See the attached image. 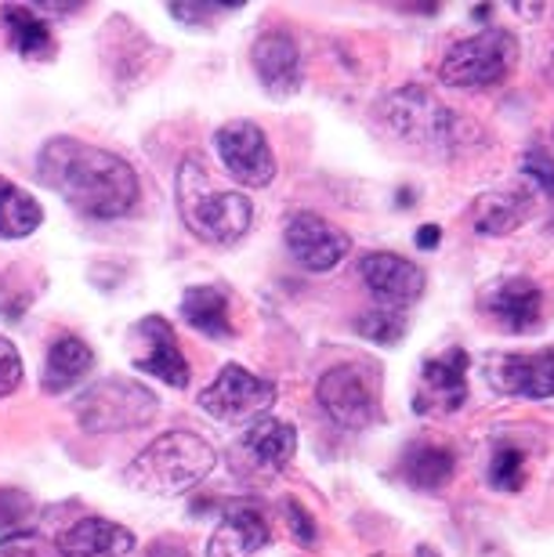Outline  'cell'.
I'll return each mask as SVG.
<instances>
[{
    "label": "cell",
    "mask_w": 554,
    "mask_h": 557,
    "mask_svg": "<svg viewBox=\"0 0 554 557\" xmlns=\"http://www.w3.org/2000/svg\"><path fill=\"white\" fill-rule=\"evenodd\" d=\"M297 449V431L291 423L264 417L250 423V431L232 445V471L239 478H275L286 463L294 460Z\"/></svg>",
    "instance_id": "30bf717a"
},
{
    "label": "cell",
    "mask_w": 554,
    "mask_h": 557,
    "mask_svg": "<svg viewBox=\"0 0 554 557\" xmlns=\"http://www.w3.org/2000/svg\"><path fill=\"white\" fill-rule=\"evenodd\" d=\"M182 315L196 333L204 337L225 341L232 337V322H229V300L214 286H188L182 297Z\"/></svg>",
    "instance_id": "603a6c76"
},
{
    "label": "cell",
    "mask_w": 554,
    "mask_h": 557,
    "mask_svg": "<svg viewBox=\"0 0 554 557\" xmlns=\"http://www.w3.org/2000/svg\"><path fill=\"white\" fill-rule=\"evenodd\" d=\"M95 366V351L87 348L81 337H59L51 344L48 351V362H44V381L40 387L48 395H62L70 392L84 381L87 373H91Z\"/></svg>",
    "instance_id": "44dd1931"
},
{
    "label": "cell",
    "mask_w": 554,
    "mask_h": 557,
    "mask_svg": "<svg viewBox=\"0 0 554 557\" xmlns=\"http://www.w3.org/2000/svg\"><path fill=\"white\" fill-rule=\"evenodd\" d=\"M356 333L373 344H398L406 337V311L403 308H387L373 305L370 311H362L356 319Z\"/></svg>",
    "instance_id": "484cf974"
},
{
    "label": "cell",
    "mask_w": 554,
    "mask_h": 557,
    "mask_svg": "<svg viewBox=\"0 0 554 557\" xmlns=\"http://www.w3.org/2000/svg\"><path fill=\"white\" fill-rule=\"evenodd\" d=\"M283 239H286V250L294 253V261L308 272L337 269L352 247L348 236L334 225V221L319 218L312 210H301V214H294L286 221Z\"/></svg>",
    "instance_id": "5bb4252c"
},
{
    "label": "cell",
    "mask_w": 554,
    "mask_h": 557,
    "mask_svg": "<svg viewBox=\"0 0 554 557\" xmlns=\"http://www.w3.org/2000/svg\"><path fill=\"white\" fill-rule=\"evenodd\" d=\"M22 384V359L19 348L8 337H0V398H8Z\"/></svg>",
    "instance_id": "4dcf8cb0"
},
{
    "label": "cell",
    "mask_w": 554,
    "mask_h": 557,
    "mask_svg": "<svg viewBox=\"0 0 554 557\" xmlns=\"http://www.w3.org/2000/svg\"><path fill=\"white\" fill-rule=\"evenodd\" d=\"M149 557H188V550L174 547V543H157V547L149 550Z\"/></svg>",
    "instance_id": "e575fe53"
},
{
    "label": "cell",
    "mask_w": 554,
    "mask_h": 557,
    "mask_svg": "<svg viewBox=\"0 0 554 557\" xmlns=\"http://www.w3.org/2000/svg\"><path fill=\"white\" fill-rule=\"evenodd\" d=\"M381 113L395 135L417 145H450V138L457 135V116L439 106L424 87H403L387 95Z\"/></svg>",
    "instance_id": "ba28073f"
},
{
    "label": "cell",
    "mask_w": 554,
    "mask_h": 557,
    "mask_svg": "<svg viewBox=\"0 0 554 557\" xmlns=\"http://www.w3.org/2000/svg\"><path fill=\"white\" fill-rule=\"evenodd\" d=\"M468 351L464 348H450L439 359H428L420 366V384L414 395V409L417 413H431V417H450L468 403Z\"/></svg>",
    "instance_id": "8fae6325"
},
{
    "label": "cell",
    "mask_w": 554,
    "mask_h": 557,
    "mask_svg": "<svg viewBox=\"0 0 554 557\" xmlns=\"http://www.w3.org/2000/svg\"><path fill=\"white\" fill-rule=\"evenodd\" d=\"M439 225H424V228H417V247L420 250H435V243H439Z\"/></svg>",
    "instance_id": "836d02e7"
},
{
    "label": "cell",
    "mask_w": 554,
    "mask_h": 557,
    "mask_svg": "<svg viewBox=\"0 0 554 557\" xmlns=\"http://www.w3.org/2000/svg\"><path fill=\"white\" fill-rule=\"evenodd\" d=\"M221 166L247 188H264L275 177V156L264 131L250 120H232L214 135Z\"/></svg>",
    "instance_id": "9c48e42d"
},
{
    "label": "cell",
    "mask_w": 554,
    "mask_h": 557,
    "mask_svg": "<svg viewBox=\"0 0 554 557\" xmlns=\"http://www.w3.org/2000/svg\"><path fill=\"white\" fill-rule=\"evenodd\" d=\"M316 398L330 413V420L348 431H367L381 420L377 373L367 366H334L330 373L319 376Z\"/></svg>",
    "instance_id": "8992f818"
},
{
    "label": "cell",
    "mask_w": 554,
    "mask_h": 557,
    "mask_svg": "<svg viewBox=\"0 0 554 557\" xmlns=\"http://www.w3.org/2000/svg\"><path fill=\"white\" fill-rule=\"evenodd\" d=\"M0 18H4V26H8L11 48H15L22 59H29V62H51L54 59V37H51L48 22H44L33 8L4 4L0 8Z\"/></svg>",
    "instance_id": "7402d4cb"
},
{
    "label": "cell",
    "mask_w": 554,
    "mask_h": 557,
    "mask_svg": "<svg viewBox=\"0 0 554 557\" xmlns=\"http://www.w3.org/2000/svg\"><path fill=\"white\" fill-rule=\"evenodd\" d=\"M482 311L490 315L504 333H537L544 326L547 300L533 278L507 275L482 294Z\"/></svg>",
    "instance_id": "7c38bea8"
},
{
    "label": "cell",
    "mask_w": 554,
    "mask_h": 557,
    "mask_svg": "<svg viewBox=\"0 0 554 557\" xmlns=\"http://www.w3.org/2000/svg\"><path fill=\"white\" fill-rule=\"evenodd\" d=\"M131 344H135V366L138 370L152 373L157 381L168 387H188V362L178 348V337H174L171 322L160 315L141 319L135 333H131Z\"/></svg>",
    "instance_id": "9a60e30c"
},
{
    "label": "cell",
    "mask_w": 554,
    "mask_h": 557,
    "mask_svg": "<svg viewBox=\"0 0 554 557\" xmlns=\"http://www.w3.org/2000/svg\"><path fill=\"white\" fill-rule=\"evenodd\" d=\"M547 81H551V87H554V54H551V62H547Z\"/></svg>",
    "instance_id": "8d00e7d4"
},
{
    "label": "cell",
    "mask_w": 554,
    "mask_h": 557,
    "mask_svg": "<svg viewBox=\"0 0 554 557\" xmlns=\"http://www.w3.org/2000/svg\"><path fill=\"white\" fill-rule=\"evenodd\" d=\"M214 449L193 431H168L127 463V482L149 496H182L214 474Z\"/></svg>",
    "instance_id": "3957f363"
},
{
    "label": "cell",
    "mask_w": 554,
    "mask_h": 557,
    "mask_svg": "<svg viewBox=\"0 0 554 557\" xmlns=\"http://www.w3.org/2000/svg\"><path fill=\"white\" fill-rule=\"evenodd\" d=\"M157 395L149 387H141L124 376H106V381L91 384L87 392L73 403L76 423L87 434H113V431H131L141 428L157 417Z\"/></svg>",
    "instance_id": "5b68a950"
},
{
    "label": "cell",
    "mask_w": 554,
    "mask_h": 557,
    "mask_svg": "<svg viewBox=\"0 0 554 557\" xmlns=\"http://www.w3.org/2000/svg\"><path fill=\"white\" fill-rule=\"evenodd\" d=\"M0 557H54V550L44 543L37 532H15V536L0 540Z\"/></svg>",
    "instance_id": "f546056e"
},
{
    "label": "cell",
    "mask_w": 554,
    "mask_h": 557,
    "mask_svg": "<svg viewBox=\"0 0 554 557\" xmlns=\"http://www.w3.org/2000/svg\"><path fill=\"white\" fill-rule=\"evenodd\" d=\"M398 471H403V478L414 488L435 493V488H442L453 478V453L442 449V445H431V442H414L403 453Z\"/></svg>",
    "instance_id": "cb8c5ba5"
},
{
    "label": "cell",
    "mask_w": 554,
    "mask_h": 557,
    "mask_svg": "<svg viewBox=\"0 0 554 557\" xmlns=\"http://www.w3.org/2000/svg\"><path fill=\"white\" fill-rule=\"evenodd\" d=\"M283 510H286V521H291V532H294V540L297 543H316V521H312V515L297 504V499H283Z\"/></svg>",
    "instance_id": "1f68e13d"
},
{
    "label": "cell",
    "mask_w": 554,
    "mask_h": 557,
    "mask_svg": "<svg viewBox=\"0 0 554 557\" xmlns=\"http://www.w3.org/2000/svg\"><path fill=\"white\" fill-rule=\"evenodd\" d=\"M522 174L540 188V193L554 199V156L540 152V149L526 152V156H522Z\"/></svg>",
    "instance_id": "f1b7e54d"
},
{
    "label": "cell",
    "mask_w": 554,
    "mask_h": 557,
    "mask_svg": "<svg viewBox=\"0 0 554 557\" xmlns=\"http://www.w3.org/2000/svg\"><path fill=\"white\" fill-rule=\"evenodd\" d=\"M269 543V525L254 507L229 504L221 507L214 536L207 543V557H254Z\"/></svg>",
    "instance_id": "d6986e66"
},
{
    "label": "cell",
    "mask_w": 554,
    "mask_h": 557,
    "mask_svg": "<svg viewBox=\"0 0 554 557\" xmlns=\"http://www.w3.org/2000/svg\"><path fill=\"white\" fill-rule=\"evenodd\" d=\"M178 210L196 239L214 243V247H232L250 232L254 203L239 188H221L199 160H185L178 166Z\"/></svg>",
    "instance_id": "7a4b0ae2"
},
{
    "label": "cell",
    "mask_w": 554,
    "mask_h": 557,
    "mask_svg": "<svg viewBox=\"0 0 554 557\" xmlns=\"http://www.w3.org/2000/svg\"><path fill=\"white\" fill-rule=\"evenodd\" d=\"M529 214H533L529 196L504 188V193H485L475 199L471 225H475V232H482V236H512L515 228L526 225Z\"/></svg>",
    "instance_id": "ffe728a7"
},
{
    "label": "cell",
    "mask_w": 554,
    "mask_h": 557,
    "mask_svg": "<svg viewBox=\"0 0 554 557\" xmlns=\"http://www.w3.org/2000/svg\"><path fill=\"white\" fill-rule=\"evenodd\" d=\"M359 275L362 283L370 286V294L377 297V305L387 308H409L414 300L424 294V272L417 269L414 261L398 258V253H367L359 261Z\"/></svg>",
    "instance_id": "e0dca14e"
},
{
    "label": "cell",
    "mask_w": 554,
    "mask_h": 557,
    "mask_svg": "<svg viewBox=\"0 0 554 557\" xmlns=\"http://www.w3.org/2000/svg\"><path fill=\"white\" fill-rule=\"evenodd\" d=\"M275 398L280 392L272 381H261L258 373L243 370V366H225L214 376V384L204 387L199 409L221 423H258L275 406Z\"/></svg>",
    "instance_id": "52a82bcc"
},
{
    "label": "cell",
    "mask_w": 554,
    "mask_h": 557,
    "mask_svg": "<svg viewBox=\"0 0 554 557\" xmlns=\"http://www.w3.org/2000/svg\"><path fill=\"white\" fill-rule=\"evenodd\" d=\"M29 515H33V504L26 493H19V488H0V540L26 529Z\"/></svg>",
    "instance_id": "83f0119b"
},
{
    "label": "cell",
    "mask_w": 554,
    "mask_h": 557,
    "mask_svg": "<svg viewBox=\"0 0 554 557\" xmlns=\"http://www.w3.org/2000/svg\"><path fill=\"white\" fill-rule=\"evenodd\" d=\"M490 485L496 493H515L522 488V453L515 445H496L490 463Z\"/></svg>",
    "instance_id": "4316f807"
},
{
    "label": "cell",
    "mask_w": 554,
    "mask_h": 557,
    "mask_svg": "<svg viewBox=\"0 0 554 557\" xmlns=\"http://www.w3.org/2000/svg\"><path fill=\"white\" fill-rule=\"evenodd\" d=\"M515 8H518V15H526V18H529V15L537 18L540 11H544V4H533V8H529V4H515Z\"/></svg>",
    "instance_id": "d590c367"
},
{
    "label": "cell",
    "mask_w": 554,
    "mask_h": 557,
    "mask_svg": "<svg viewBox=\"0 0 554 557\" xmlns=\"http://www.w3.org/2000/svg\"><path fill=\"white\" fill-rule=\"evenodd\" d=\"M37 171L73 210L87 218L113 221L138 203V174L124 156L95 149L81 138H51L40 149Z\"/></svg>",
    "instance_id": "6da1fadb"
},
{
    "label": "cell",
    "mask_w": 554,
    "mask_h": 557,
    "mask_svg": "<svg viewBox=\"0 0 554 557\" xmlns=\"http://www.w3.org/2000/svg\"><path fill=\"white\" fill-rule=\"evenodd\" d=\"M225 8H239V0H229V4H171V15L178 22H196V18H207L210 11H225Z\"/></svg>",
    "instance_id": "d6a6232c"
},
{
    "label": "cell",
    "mask_w": 554,
    "mask_h": 557,
    "mask_svg": "<svg viewBox=\"0 0 554 557\" xmlns=\"http://www.w3.org/2000/svg\"><path fill=\"white\" fill-rule=\"evenodd\" d=\"M59 557H127L135 550V532L109 518H81L54 543Z\"/></svg>",
    "instance_id": "ac0fdd59"
},
{
    "label": "cell",
    "mask_w": 554,
    "mask_h": 557,
    "mask_svg": "<svg viewBox=\"0 0 554 557\" xmlns=\"http://www.w3.org/2000/svg\"><path fill=\"white\" fill-rule=\"evenodd\" d=\"M250 65L272 98H291L301 91V51L286 29L261 33L250 48Z\"/></svg>",
    "instance_id": "2e32d148"
},
{
    "label": "cell",
    "mask_w": 554,
    "mask_h": 557,
    "mask_svg": "<svg viewBox=\"0 0 554 557\" xmlns=\"http://www.w3.org/2000/svg\"><path fill=\"white\" fill-rule=\"evenodd\" d=\"M40 203L26 188L11 185L0 177V236L4 239H26L40 228Z\"/></svg>",
    "instance_id": "d4e9b609"
},
{
    "label": "cell",
    "mask_w": 554,
    "mask_h": 557,
    "mask_svg": "<svg viewBox=\"0 0 554 557\" xmlns=\"http://www.w3.org/2000/svg\"><path fill=\"white\" fill-rule=\"evenodd\" d=\"M485 381L496 395L507 398H526V403L554 398V348L537 355H490Z\"/></svg>",
    "instance_id": "4fadbf2b"
},
{
    "label": "cell",
    "mask_w": 554,
    "mask_h": 557,
    "mask_svg": "<svg viewBox=\"0 0 554 557\" xmlns=\"http://www.w3.org/2000/svg\"><path fill=\"white\" fill-rule=\"evenodd\" d=\"M518 65V40L507 29H482L468 40L450 44L439 62V81L446 87H493Z\"/></svg>",
    "instance_id": "277c9868"
}]
</instances>
